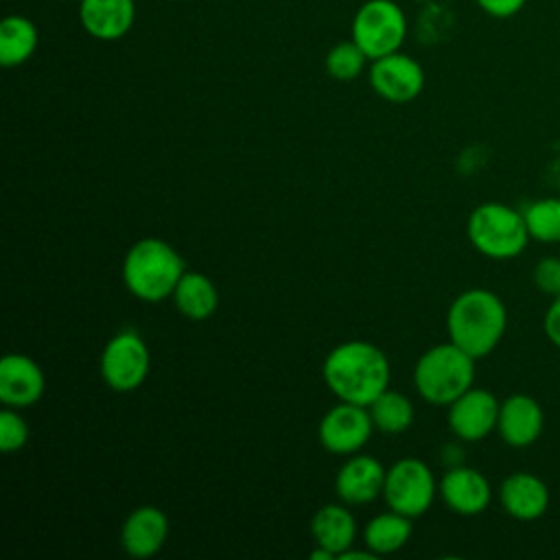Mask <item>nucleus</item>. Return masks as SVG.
I'll return each mask as SVG.
<instances>
[{"label": "nucleus", "instance_id": "obj_1", "mask_svg": "<svg viewBox=\"0 0 560 560\" xmlns=\"http://www.w3.org/2000/svg\"><path fill=\"white\" fill-rule=\"evenodd\" d=\"M389 361L385 352L363 339L335 346L322 365L326 387L346 402L370 407L389 387Z\"/></svg>", "mask_w": 560, "mask_h": 560}, {"label": "nucleus", "instance_id": "obj_2", "mask_svg": "<svg viewBox=\"0 0 560 560\" xmlns=\"http://www.w3.org/2000/svg\"><path fill=\"white\" fill-rule=\"evenodd\" d=\"M505 328V304L490 289H466L451 302L446 311L448 341L475 359L488 357L501 343Z\"/></svg>", "mask_w": 560, "mask_h": 560}, {"label": "nucleus", "instance_id": "obj_3", "mask_svg": "<svg viewBox=\"0 0 560 560\" xmlns=\"http://www.w3.org/2000/svg\"><path fill=\"white\" fill-rule=\"evenodd\" d=\"M184 276V260L162 238L147 236L136 241L122 260V282L142 302H162L173 295Z\"/></svg>", "mask_w": 560, "mask_h": 560}, {"label": "nucleus", "instance_id": "obj_4", "mask_svg": "<svg viewBox=\"0 0 560 560\" xmlns=\"http://www.w3.org/2000/svg\"><path fill=\"white\" fill-rule=\"evenodd\" d=\"M475 357L453 341L431 346L420 354L413 368V385L418 394L440 407H448L475 383Z\"/></svg>", "mask_w": 560, "mask_h": 560}, {"label": "nucleus", "instance_id": "obj_5", "mask_svg": "<svg viewBox=\"0 0 560 560\" xmlns=\"http://www.w3.org/2000/svg\"><path fill=\"white\" fill-rule=\"evenodd\" d=\"M466 236L481 256L492 260L516 258L532 241L523 212L501 201L479 203L468 214Z\"/></svg>", "mask_w": 560, "mask_h": 560}, {"label": "nucleus", "instance_id": "obj_6", "mask_svg": "<svg viewBox=\"0 0 560 560\" xmlns=\"http://www.w3.org/2000/svg\"><path fill=\"white\" fill-rule=\"evenodd\" d=\"M350 37L370 61L392 55L407 39V15L394 0H368L352 18Z\"/></svg>", "mask_w": 560, "mask_h": 560}, {"label": "nucleus", "instance_id": "obj_7", "mask_svg": "<svg viewBox=\"0 0 560 560\" xmlns=\"http://www.w3.org/2000/svg\"><path fill=\"white\" fill-rule=\"evenodd\" d=\"M435 494V475L429 464L418 457H402L394 462L385 472V503L405 516H422L433 505Z\"/></svg>", "mask_w": 560, "mask_h": 560}, {"label": "nucleus", "instance_id": "obj_8", "mask_svg": "<svg viewBox=\"0 0 560 560\" xmlns=\"http://www.w3.org/2000/svg\"><path fill=\"white\" fill-rule=\"evenodd\" d=\"M151 357L144 339L136 330L116 332L101 352V376L120 394L138 389L149 374Z\"/></svg>", "mask_w": 560, "mask_h": 560}, {"label": "nucleus", "instance_id": "obj_9", "mask_svg": "<svg viewBox=\"0 0 560 560\" xmlns=\"http://www.w3.org/2000/svg\"><path fill=\"white\" fill-rule=\"evenodd\" d=\"M372 429L374 422L368 407L341 400L319 420V442L335 455H354L368 444Z\"/></svg>", "mask_w": 560, "mask_h": 560}, {"label": "nucleus", "instance_id": "obj_10", "mask_svg": "<svg viewBox=\"0 0 560 560\" xmlns=\"http://www.w3.org/2000/svg\"><path fill=\"white\" fill-rule=\"evenodd\" d=\"M368 77L372 90L389 103H409L424 90L422 66L400 50L374 59Z\"/></svg>", "mask_w": 560, "mask_h": 560}, {"label": "nucleus", "instance_id": "obj_11", "mask_svg": "<svg viewBox=\"0 0 560 560\" xmlns=\"http://www.w3.org/2000/svg\"><path fill=\"white\" fill-rule=\"evenodd\" d=\"M499 407L501 402L492 392L470 387L448 405V429L464 442H479L497 431Z\"/></svg>", "mask_w": 560, "mask_h": 560}, {"label": "nucleus", "instance_id": "obj_12", "mask_svg": "<svg viewBox=\"0 0 560 560\" xmlns=\"http://www.w3.org/2000/svg\"><path fill=\"white\" fill-rule=\"evenodd\" d=\"M438 492L444 505L459 516H477L486 512L492 501V488L488 477L481 470L462 464L451 466L442 475Z\"/></svg>", "mask_w": 560, "mask_h": 560}, {"label": "nucleus", "instance_id": "obj_13", "mask_svg": "<svg viewBox=\"0 0 560 560\" xmlns=\"http://www.w3.org/2000/svg\"><path fill=\"white\" fill-rule=\"evenodd\" d=\"M545 429V411L529 394H510L501 400L497 433L512 448L532 446Z\"/></svg>", "mask_w": 560, "mask_h": 560}, {"label": "nucleus", "instance_id": "obj_14", "mask_svg": "<svg viewBox=\"0 0 560 560\" xmlns=\"http://www.w3.org/2000/svg\"><path fill=\"white\" fill-rule=\"evenodd\" d=\"M499 501L508 516L516 521H536L549 510L551 492L538 475L514 470L501 481Z\"/></svg>", "mask_w": 560, "mask_h": 560}, {"label": "nucleus", "instance_id": "obj_15", "mask_svg": "<svg viewBox=\"0 0 560 560\" xmlns=\"http://www.w3.org/2000/svg\"><path fill=\"white\" fill-rule=\"evenodd\" d=\"M46 387L37 361L26 354H7L0 361V400L4 407L24 409L35 405Z\"/></svg>", "mask_w": 560, "mask_h": 560}, {"label": "nucleus", "instance_id": "obj_16", "mask_svg": "<svg viewBox=\"0 0 560 560\" xmlns=\"http://www.w3.org/2000/svg\"><path fill=\"white\" fill-rule=\"evenodd\" d=\"M385 468L383 464L363 453L350 455L335 477V490L339 499L348 505H361L374 501L378 494H383L385 486Z\"/></svg>", "mask_w": 560, "mask_h": 560}, {"label": "nucleus", "instance_id": "obj_17", "mask_svg": "<svg viewBox=\"0 0 560 560\" xmlns=\"http://www.w3.org/2000/svg\"><path fill=\"white\" fill-rule=\"evenodd\" d=\"M79 22L98 42L125 37L136 22L133 0H79Z\"/></svg>", "mask_w": 560, "mask_h": 560}, {"label": "nucleus", "instance_id": "obj_18", "mask_svg": "<svg viewBox=\"0 0 560 560\" xmlns=\"http://www.w3.org/2000/svg\"><path fill=\"white\" fill-rule=\"evenodd\" d=\"M168 538V518L155 505L136 508L122 523L120 545L131 558L155 556Z\"/></svg>", "mask_w": 560, "mask_h": 560}, {"label": "nucleus", "instance_id": "obj_19", "mask_svg": "<svg viewBox=\"0 0 560 560\" xmlns=\"http://www.w3.org/2000/svg\"><path fill=\"white\" fill-rule=\"evenodd\" d=\"M311 534L317 547H324L339 558L354 542L357 521L346 505L326 503L313 514Z\"/></svg>", "mask_w": 560, "mask_h": 560}, {"label": "nucleus", "instance_id": "obj_20", "mask_svg": "<svg viewBox=\"0 0 560 560\" xmlns=\"http://www.w3.org/2000/svg\"><path fill=\"white\" fill-rule=\"evenodd\" d=\"M171 298L177 311L192 322L208 319L219 306V291L214 282L201 271H184Z\"/></svg>", "mask_w": 560, "mask_h": 560}, {"label": "nucleus", "instance_id": "obj_21", "mask_svg": "<svg viewBox=\"0 0 560 560\" xmlns=\"http://www.w3.org/2000/svg\"><path fill=\"white\" fill-rule=\"evenodd\" d=\"M411 516H405L396 510L381 512L372 516L363 529L365 549L374 556H387L402 549L411 536Z\"/></svg>", "mask_w": 560, "mask_h": 560}, {"label": "nucleus", "instance_id": "obj_22", "mask_svg": "<svg viewBox=\"0 0 560 560\" xmlns=\"http://www.w3.org/2000/svg\"><path fill=\"white\" fill-rule=\"evenodd\" d=\"M39 44L37 26L24 15H7L0 22V63L15 68L26 63Z\"/></svg>", "mask_w": 560, "mask_h": 560}, {"label": "nucleus", "instance_id": "obj_23", "mask_svg": "<svg viewBox=\"0 0 560 560\" xmlns=\"http://www.w3.org/2000/svg\"><path fill=\"white\" fill-rule=\"evenodd\" d=\"M368 409H370L374 429L383 433H402L413 422L411 400L405 394L394 392L389 387L381 396H376Z\"/></svg>", "mask_w": 560, "mask_h": 560}, {"label": "nucleus", "instance_id": "obj_24", "mask_svg": "<svg viewBox=\"0 0 560 560\" xmlns=\"http://www.w3.org/2000/svg\"><path fill=\"white\" fill-rule=\"evenodd\" d=\"M529 238L538 243H560V197H540L523 210Z\"/></svg>", "mask_w": 560, "mask_h": 560}, {"label": "nucleus", "instance_id": "obj_25", "mask_svg": "<svg viewBox=\"0 0 560 560\" xmlns=\"http://www.w3.org/2000/svg\"><path fill=\"white\" fill-rule=\"evenodd\" d=\"M368 55L361 50V46L350 37L339 44H335L324 59L326 72L337 81H352L357 79L368 63Z\"/></svg>", "mask_w": 560, "mask_h": 560}, {"label": "nucleus", "instance_id": "obj_26", "mask_svg": "<svg viewBox=\"0 0 560 560\" xmlns=\"http://www.w3.org/2000/svg\"><path fill=\"white\" fill-rule=\"evenodd\" d=\"M28 442V424L20 416V409L4 407L0 411V448L4 453L20 451Z\"/></svg>", "mask_w": 560, "mask_h": 560}, {"label": "nucleus", "instance_id": "obj_27", "mask_svg": "<svg viewBox=\"0 0 560 560\" xmlns=\"http://www.w3.org/2000/svg\"><path fill=\"white\" fill-rule=\"evenodd\" d=\"M532 282L547 298L560 295V256H542L532 271Z\"/></svg>", "mask_w": 560, "mask_h": 560}, {"label": "nucleus", "instance_id": "obj_28", "mask_svg": "<svg viewBox=\"0 0 560 560\" xmlns=\"http://www.w3.org/2000/svg\"><path fill=\"white\" fill-rule=\"evenodd\" d=\"M477 7L490 15V18H499V20H505V18H512L516 15L527 0H475Z\"/></svg>", "mask_w": 560, "mask_h": 560}, {"label": "nucleus", "instance_id": "obj_29", "mask_svg": "<svg viewBox=\"0 0 560 560\" xmlns=\"http://www.w3.org/2000/svg\"><path fill=\"white\" fill-rule=\"evenodd\" d=\"M542 332L545 337L556 346L560 348V295L551 298L547 311H545V317H542Z\"/></svg>", "mask_w": 560, "mask_h": 560}]
</instances>
